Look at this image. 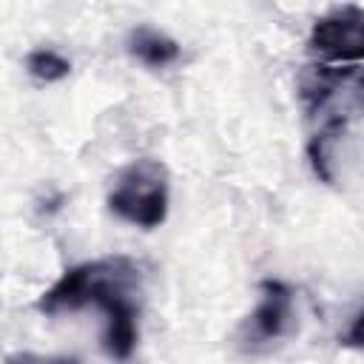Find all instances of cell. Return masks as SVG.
I'll use <instances>...</instances> for the list:
<instances>
[{
    "label": "cell",
    "instance_id": "cell-1",
    "mask_svg": "<svg viewBox=\"0 0 364 364\" xmlns=\"http://www.w3.org/2000/svg\"><path fill=\"white\" fill-rule=\"evenodd\" d=\"M139 284V267L128 256H108L82 262L68 267L40 299L37 310L46 316L71 313L85 304H97L105 313V336L102 347L111 358L125 361L131 358L139 327H136V304L131 290Z\"/></svg>",
    "mask_w": 364,
    "mask_h": 364
},
{
    "label": "cell",
    "instance_id": "cell-6",
    "mask_svg": "<svg viewBox=\"0 0 364 364\" xmlns=\"http://www.w3.org/2000/svg\"><path fill=\"white\" fill-rule=\"evenodd\" d=\"M128 51L151 68H165L179 60V43L151 26H136L128 34Z\"/></svg>",
    "mask_w": 364,
    "mask_h": 364
},
{
    "label": "cell",
    "instance_id": "cell-7",
    "mask_svg": "<svg viewBox=\"0 0 364 364\" xmlns=\"http://www.w3.org/2000/svg\"><path fill=\"white\" fill-rule=\"evenodd\" d=\"M26 71L40 82H57V80L68 77L71 63L63 54H57L54 48H34L26 54Z\"/></svg>",
    "mask_w": 364,
    "mask_h": 364
},
{
    "label": "cell",
    "instance_id": "cell-2",
    "mask_svg": "<svg viewBox=\"0 0 364 364\" xmlns=\"http://www.w3.org/2000/svg\"><path fill=\"white\" fill-rule=\"evenodd\" d=\"M299 100L304 114L316 122L307 142V156L321 182H333L330 145L341 136L347 122L364 111V68L313 63L299 74Z\"/></svg>",
    "mask_w": 364,
    "mask_h": 364
},
{
    "label": "cell",
    "instance_id": "cell-5",
    "mask_svg": "<svg viewBox=\"0 0 364 364\" xmlns=\"http://www.w3.org/2000/svg\"><path fill=\"white\" fill-rule=\"evenodd\" d=\"M259 290H262V299L242 327V341L247 350L267 347V344L279 341L287 333L290 318H293V290L284 282L262 279Z\"/></svg>",
    "mask_w": 364,
    "mask_h": 364
},
{
    "label": "cell",
    "instance_id": "cell-3",
    "mask_svg": "<svg viewBox=\"0 0 364 364\" xmlns=\"http://www.w3.org/2000/svg\"><path fill=\"white\" fill-rule=\"evenodd\" d=\"M108 210L122 222L154 230L168 216V171L156 159H136L108 193Z\"/></svg>",
    "mask_w": 364,
    "mask_h": 364
},
{
    "label": "cell",
    "instance_id": "cell-4",
    "mask_svg": "<svg viewBox=\"0 0 364 364\" xmlns=\"http://www.w3.org/2000/svg\"><path fill=\"white\" fill-rule=\"evenodd\" d=\"M307 46L327 63H364V9L338 6L321 14L310 28Z\"/></svg>",
    "mask_w": 364,
    "mask_h": 364
},
{
    "label": "cell",
    "instance_id": "cell-9",
    "mask_svg": "<svg viewBox=\"0 0 364 364\" xmlns=\"http://www.w3.org/2000/svg\"><path fill=\"white\" fill-rule=\"evenodd\" d=\"M6 364H80L77 358H46V355H34V353H14L6 358Z\"/></svg>",
    "mask_w": 364,
    "mask_h": 364
},
{
    "label": "cell",
    "instance_id": "cell-8",
    "mask_svg": "<svg viewBox=\"0 0 364 364\" xmlns=\"http://www.w3.org/2000/svg\"><path fill=\"white\" fill-rule=\"evenodd\" d=\"M341 344H344V347H355V350L364 347V310L355 313V318L350 321L347 333L341 336Z\"/></svg>",
    "mask_w": 364,
    "mask_h": 364
}]
</instances>
